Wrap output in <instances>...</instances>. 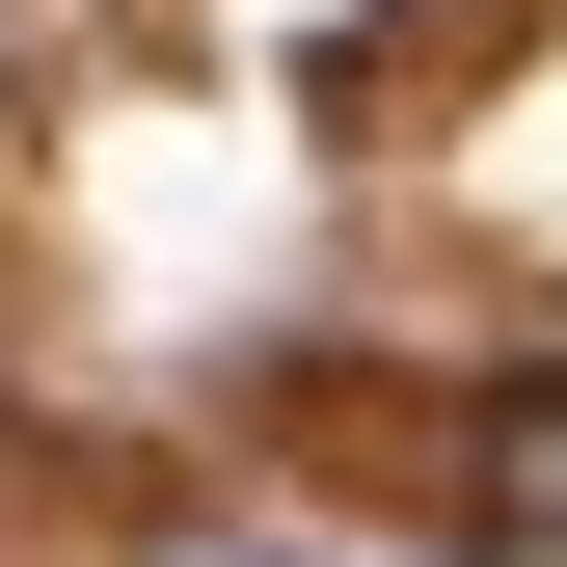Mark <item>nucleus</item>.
Here are the masks:
<instances>
[{
    "label": "nucleus",
    "mask_w": 567,
    "mask_h": 567,
    "mask_svg": "<svg viewBox=\"0 0 567 567\" xmlns=\"http://www.w3.org/2000/svg\"><path fill=\"white\" fill-rule=\"evenodd\" d=\"M460 486H486V540H567V379H486Z\"/></svg>",
    "instance_id": "obj_1"
}]
</instances>
